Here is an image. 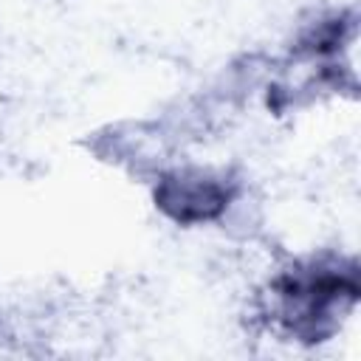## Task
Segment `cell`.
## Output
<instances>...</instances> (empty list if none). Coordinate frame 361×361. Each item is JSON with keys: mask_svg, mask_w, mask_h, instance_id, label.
Segmentation results:
<instances>
[{"mask_svg": "<svg viewBox=\"0 0 361 361\" xmlns=\"http://www.w3.org/2000/svg\"><path fill=\"white\" fill-rule=\"evenodd\" d=\"M271 293L282 324L296 336L316 338L322 333V324L333 316L336 307L355 302L358 285L353 271L313 265L282 274L274 282Z\"/></svg>", "mask_w": 361, "mask_h": 361, "instance_id": "6da1fadb", "label": "cell"}, {"mask_svg": "<svg viewBox=\"0 0 361 361\" xmlns=\"http://www.w3.org/2000/svg\"><path fill=\"white\" fill-rule=\"evenodd\" d=\"M158 203L175 220H206L226 203V192L206 178H166Z\"/></svg>", "mask_w": 361, "mask_h": 361, "instance_id": "7a4b0ae2", "label": "cell"}]
</instances>
